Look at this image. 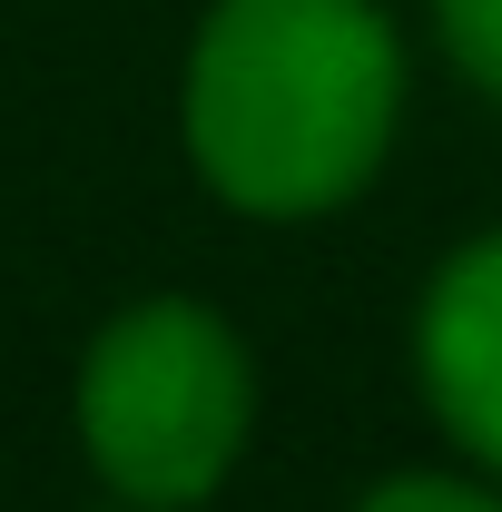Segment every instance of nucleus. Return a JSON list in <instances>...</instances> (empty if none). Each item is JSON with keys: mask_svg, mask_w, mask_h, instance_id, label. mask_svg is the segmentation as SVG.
<instances>
[{"mask_svg": "<svg viewBox=\"0 0 502 512\" xmlns=\"http://www.w3.org/2000/svg\"><path fill=\"white\" fill-rule=\"evenodd\" d=\"M404 60L375 0H217L188 60V148L227 207L306 217L375 178Z\"/></svg>", "mask_w": 502, "mask_h": 512, "instance_id": "nucleus-1", "label": "nucleus"}, {"mask_svg": "<svg viewBox=\"0 0 502 512\" xmlns=\"http://www.w3.org/2000/svg\"><path fill=\"white\" fill-rule=\"evenodd\" d=\"M79 434L89 463L119 483L128 503L178 512L217 493L247 434V355L207 306H138L89 345L79 375Z\"/></svg>", "mask_w": 502, "mask_h": 512, "instance_id": "nucleus-2", "label": "nucleus"}, {"mask_svg": "<svg viewBox=\"0 0 502 512\" xmlns=\"http://www.w3.org/2000/svg\"><path fill=\"white\" fill-rule=\"evenodd\" d=\"M355 512H502V503H493V493H473V483H443V473H404V483L365 493Z\"/></svg>", "mask_w": 502, "mask_h": 512, "instance_id": "nucleus-5", "label": "nucleus"}, {"mask_svg": "<svg viewBox=\"0 0 502 512\" xmlns=\"http://www.w3.org/2000/svg\"><path fill=\"white\" fill-rule=\"evenodd\" d=\"M443 40H453V60L502 99V0H443Z\"/></svg>", "mask_w": 502, "mask_h": 512, "instance_id": "nucleus-4", "label": "nucleus"}, {"mask_svg": "<svg viewBox=\"0 0 502 512\" xmlns=\"http://www.w3.org/2000/svg\"><path fill=\"white\" fill-rule=\"evenodd\" d=\"M424 384L434 414L502 473V237L463 247L424 296Z\"/></svg>", "mask_w": 502, "mask_h": 512, "instance_id": "nucleus-3", "label": "nucleus"}]
</instances>
